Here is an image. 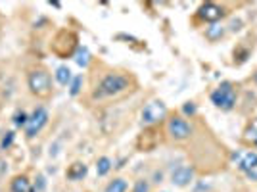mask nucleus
Returning a JSON list of instances; mask_svg holds the SVG:
<instances>
[{
  "mask_svg": "<svg viewBox=\"0 0 257 192\" xmlns=\"http://www.w3.org/2000/svg\"><path fill=\"white\" fill-rule=\"evenodd\" d=\"M129 89H131V79L127 75H123V73H107V75L102 77V81L98 83V87L94 89L92 98L94 100L111 98V96L123 95Z\"/></svg>",
  "mask_w": 257,
  "mask_h": 192,
  "instance_id": "f257e3e1",
  "label": "nucleus"
},
{
  "mask_svg": "<svg viewBox=\"0 0 257 192\" xmlns=\"http://www.w3.org/2000/svg\"><path fill=\"white\" fill-rule=\"evenodd\" d=\"M27 87L31 91V95L39 96V98H46L52 93V77L46 69H31L27 73Z\"/></svg>",
  "mask_w": 257,
  "mask_h": 192,
  "instance_id": "f03ea898",
  "label": "nucleus"
},
{
  "mask_svg": "<svg viewBox=\"0 0 257 192\" xmlns=\"http://www.w3.org/2000/svg\"><path fill=\"white\" fill-rule=\"evenodd\" d=\"M211 102L217 106V108H221V110H232L234 106H236V91H234V85L232 83H228V81H225V83H221L213 93H211Z\"/></svg>",
  "mask_w": 257,
  "mask_h": 192,
  "instance_id": "7ed1b4c3",
  "label": "nucleus"
},
{
  "mask_svg": "<svg viewBox=\"0 0 257 192\" xmlns=\"http://www.w3.org/2000/svg\"><path fill=\"white\" fill-rule=\"evenodd\" d=\"M46 123H48V112H46V108H43V106L35 108L33 113L29 115L27 125H25V137L27 139H35L45 129Z\"/></svg>",
  "mask_w": 257,
  "mask_h": 192,
  "instance_id": "20e7f679",
  "label": "nucleus"
},
{
  "mask_svg": "<svg viewBox=\"0 0 257 192\" xmlns=\"http://www.w3.org/2000/svg\"><path fill=\"white\" fill-rule=\"evenodd\" d=\"M192 131H194L192 125L184 117H181V115H173L167 121V135L173 141H186V139H190Z\"/></svg>",
  "mask_w": 257,
  "mask_h": 192,
  "instance_id": "39448f33",
  "label": "nucleus"
},
{
  "mask_svg": "<svg viewBox=\"0 0 257 192\" xmlns=\"http://www.w3.org/2000/svg\"><path fill=\"white\" fill-rule=\"evenodd\" d=\"M165 115H167L165 104L161 100H152L144 106V110L140 113V119H142V125H155L161 119H165Z\"/></svg>",
  "mask_w": 257,
  "mask_h": 192,
  "instance_id": "423d86ee",
  "label": "nucleus"
},
{
  "mask_svg": "<svg viewBox=\"0 0 257 192\" xmlns=\"http://www.w3.org/2000/svg\"><path fill=\"white\" fill-rule=\"evenodd\" d=\"M198 17L202 21H207V23H217L219 19L225 17V8L215 4V2H206L198 8Z\"/></svg>",
  "mask_w": 257,
  "mask_h": 192,
  "instance_id": "0eeeda50",
  "label": "nucleus"
},
{
  "mask_svg": "<svg viewBox=\"0 0 257 192\" xmlns=\"http://www.w3.org/2000/svg\"><path fill=\"white\" fill-rule=\"evenodd\" d=\"M192 179H194V167H190V165H179L171 173V183L175 187H181V189L188 187L192 183Z\"/></svg>",
  "mask_w": 257,
  "mask_h": 192,
  "instance_id": "6e6552de",
  "label": "nucleus"
},
{
  "mask_svg": "<svg viewBox=\"0 0 257 192\" xmlns=\"http://www.w3.org/2000/svg\"><path fill=\"white\" fill-rule=\"evenodd\" d=\"M87 171H89V167H87L85 163L75 161V163L67 169V179H69V181H83V179L87 177Z\"/></svg>",
  "mask_w": 257,
  "mask_h": 192,
  "instance_id": "1a4fd4ad",
  "label": "nucleus"
},
{
  "mask_svg": "<svg viewBox=\"0 0 257 192\" xmlns=\"http://www.w3.org/2000/svg\"><path fill=\"white\" fill-rule=\"evenodd\" d=\"M31 191V183L25 175H17L12 179L10 183V192H29Z\"/></svg>",
  "mask_w": 257,
  "mask_h": 192,
  "instance_id": "9d476101",
  "label": "nucleus"
},
{
  "mask_svg": "<svg viewBox=\"0 0 257 192\" xmlns=\"http://www.w3.org/2000/svg\"><path fill=\"white\" fill-rule=\"evenodd\" d=\"M244 173H250V171H256L257 169V152H248L242 160H240V165H238Z\"/></svg>",
  "mask_w": 257,
  "mask_h": 192,
  "instance_id": "9b49d317",
  "label": "nucleus"
},
{
  "mask_svg": "<svg viewBox=\"0 0 257 192\" xmlns=\"http://www.w3.org/2000/svg\"><path fill=\"white\" fill-rule=\"evenodd\" d=\"M54 77H56V81L60 83V85H69L71 81H73V75H71V69L67 67V65H60L58 69H56V73H54Z\"/></svg>",
  "mask_w": 257,
  "mask_h": 192,
  "instance_id": "f8f14e48",
  "label": "nucleus"
},
{
  "mask_svg": "<svg viewBox=\"0 0 257 192\" xmlns=\"http://www.w3.org/2000/svg\"><path fill=\"white\" fill-rule=\"evenodd\" d=\"M223 35H225V27L219 25V23H211V25L206 29V39L207 41H211V43L219 41Z\"/></svg>",
  "mask_w": 257,
  "mask_h": 192,
  "instance_id": "ddd939ff",
  "label": "nucleus"
},
{
  "mask_svg": "<svg viewBox=\"0 0 257 192\" xmlns=\"http://www.w3.org/2000/svg\"><path fill=\"white\" fill-rule=\"evenodd\" d=\"M127 189H129V183H127L125 179L117 177V179H113V181L107 183L106 192H127Z\"/></svg>",
  "mask_w": 257,
  "mask_h": 192,
  "instance_id": "4468645a",
  "label": "nucleus"
},
{
  "mask_svg": "<svg viewBox=\"0 0 257 192\" xmlns=\"http://www.w3.org/2000/svg\"><path fill=\"white\" fill-rule=\"evenodd\" d=\"M244 141L257 146V119H254V121L246 127V131H244Z\"/></svg>",
  "mask_w": 257,
  "mask_h": 192,
  "instance_id": "2eb2a0df",
  "label": "nucleus"
},
{
  "mask_svg": "<svg viewBox=\"0 0 257 192\" xmlns=\"http://www.w3.org/2000/svg\"><path fill=\"white\" fill-rule=\"evenodd\" d=\"M27 121H29V115L23 112V110H17L15 113H14V117H12V123H14V127L15 129H25V125H27Z\"/></svg>",
  "mask_w": 257,
  "mask_h": 192,
  "instance_id": "dca6fc26",
  "label": "nucleus"
},
{
  "mask_svg": "<svg viewBox=\"0 0 257 192\" xmlns=\"http://www.w3.org/2000/svg\"><path fill=\"white\" fill-rule=\"evenodd\" d=\"M113 165H111V160L109 158H100L98 161H96V173H98V177H104V175H107L109 173V169H111Z\"/></svg>",
  "mask_w": 257,
  "mask_h": 192,
  "instance_id": "f3484780",
  "label": "nucleus"
},
{
  "mask_svg": "<svg viewBox=\"0 0 257 192\" xmlns=\"http://www.w3.org/2000/svg\"><path fill=\"white\" fill-rule=\"evenodd\" d=\"M81 87H83V75H77V77H73V81L69 83V95L77 96L79 93H81Z\"/></svg>",
  "mask_w": 257,
  "mask_h": 192,
  "instance_id": "a211bd4d",
  "label": "nucleus"
},
{
  "mask_svg": "<svg viewBox=\"0 0 257 192\" xmlns=\"http://www.w3.org/2000/svg\"><path fill=\"white\" fill-rule=\"evenodd\" d=\"M75 62H77L81 67H87V65H89V50H87V48H79V50H77V56H75Z\"/></svg>",
  "mask_w": 257,
  "mask_h": 192,
  "instance_id": "6ab92c4d",
  "label": "nucleus"
},
{
  "mask_svg": "<svg viewBox=\"0 0 257 192\" xmlns=\"http://www.w3.org/2000/svg\"><path fill=\"white\" fill-rule=\"evenodd\" d=\"M14 133L12 131H8V133H4V137H2V143H0V148L2 150H8L10 146H12V143H14Z\"/></svg>",
  "mask_w": 257,
  "mask_h": 192,
  "instance_id": "aec40b11",
  "label": "nucleus"
},
{
  "mask_svg": "<svg viewBox=\"0 0 257 192\" xmlns=\"http://www.w3.org/2000/svg\"><path fill=\"white\" fill-rule=\"evenodd\" d=\"M148 191H150V183H148V181L140 179V181H136V183H135V189H133V192H148Z\"/></svg>",
  "mask_w": 257,
  "mask_h": 192,
  "instance_id": "412c9836",
  "label": "nucleus"
},
{
  "mask_svg": "<svg viewBox=\"0 0 257 192\" xmlns=\"http://www.w3.org/2000/svg\"><path fill=\"white\" fill-rule=\"evenodd\" d=\"M182 112H184L186 115H194V113H196V104H194V102H186V104L182 106Z\"/></svg>",
  "mask_w": 257,
  "mask_h": 192,
  "instance_id": "4be33fe9",
  "label": "nucleus"
},
{
  "mask_svg": "<svg viewBox=\"0 0 257 192\" xmlns=\"http://www.w3.org/2000/svg\"><path fill=\"white\" fill-rule=\"evenodd\" d=\"M240 25H242V21H240V19H232V23H230V29H232V31H240V29H242Z\"/></svg>",
  "mask_w": 257,
  "mask_h": 192,
  "instance_id": "5701e85b",
  "label": "nucleus"
},
{
  "mask_svg": "<svg viewBox=\"0 0 257 192\" xmlns=\"http://www.w3.org/2000/svg\"><path fill=\"white\" fill-rule=\"evenodd\" d=\"M45 189V177H39V191Z\"/></svg>",
  "mask_w": 257,
  "mask_h": 192,
  "instance_id": "b1692460",
  "label": "nucleus"
},
{
  "mask_svg": "<svg viewBox=\"0 0 257 192\" xmlns=\"http://www.w3.org/2000/svg\"><path fill=\"white\" fill-rule=\"evenodd\" d=\"M254 81H256V85H257V71L254 73Z\"/></svg>",
  "mask_w": 257,
  "mask_h": 192,
  "instance_id": "393cba45",
  "label": "nucleus"
},
{
  "mask_svg": "<svg viewBox=\"0 0 257 192\" xmlns=\"http://www.w3.org/2000/svg\"><path fill=\"white\" fill-rule=\"evenodd\" d=\"M29 192H39V191H37V189H31V191H29Z\"/></svg>",
  "mask_w": 257,
  "mask_h": 192,
  "instance_id": "a878e982",
  "label": "nucleus"
}]
</instances>
